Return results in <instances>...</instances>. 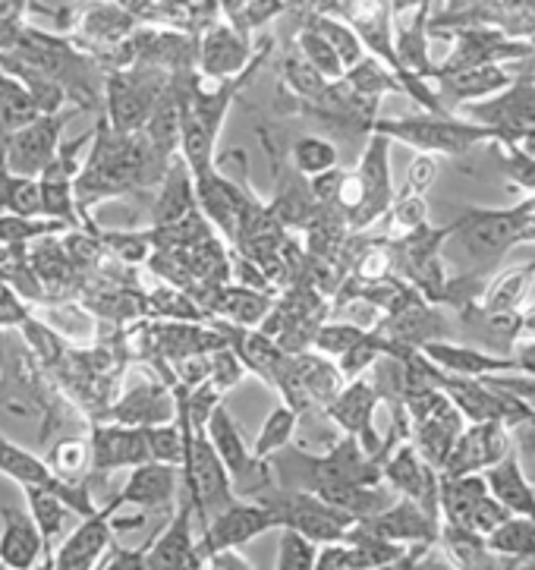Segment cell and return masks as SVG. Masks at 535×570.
Wrapping results in <instances>:
<instances>
[{"instance_id":"1","label":"cell","mask_w":535,"mask_h":570,"mask_svg":"<svg viewBox=\"0 0 535 570\" xmlns=\"http://www.w3.org/2000/svg\"><path fill=\"white\" fill-rule=\"evenodd\" d=\"M167 165L151 151L142 132H113L105 120L95 124L92 146L82 158L76 177V212L86 230L95 227V205L111 203L130 193H142L146 186H158Z\"/></svg>"},{"instance_id":"2","label":"cell","mask_w":535,"mask_h":570,"mask_svg":"<svg viewBox=\"0 0 535 570\" xmlns=\"http://www.w3.org/2000/svg\"><path fill=\"white\" fill-rule=\"evenodd\" d=\"M371 132L388 136L390 142L435 155V158H463L476 146L498 142V136L488 127H479L457 114H406V117H378Z\"/></svg>"},{"instance_id":"3","label":"cell","mask_w":535,"mask_h":570,"mask_svg":"<svg viewBox=\"0 0 535 570\" xmlns=\"http://www.w3.org/2000/svg\"><path fill=\"white\" fill-rule=\"evenodd\" d=\"M170 76L174 73L151 63H132L127 70H105V86H101L105 124L123 136L142 132L158 98L170 86Z\"/></svg>"},{"instance_id":"4","label":"cell","mask_w":535,"mask_h":570,"mask_svg":"<svg viewBox=\"0 0 535 570\" xmlns=\"http://www.w3.org/2000/svg\"><path fill=\"white\" fill-rule=\"evenodd\" d=\"M180 473H184V501L192 504V514L199 520V527H205L211 517L221 514L224 508H230L237 501L234 485H230V473L224 470L221 458L215 454L205 429L189 425L186 460Z\"/></svg>"},{"instance_id":"5","label":"cell","mask_w":535,"mask_h":570,"mask_svg":"<svg viewBox=\"0 0 535 570\" xmlns=\"http://www.w3.org/2000/svg\"><path fill=\"white\" fill-rule=\"evenodd\" d=\"M259 501L275 514L277 530H294V533L306 535L315 546L340 542L356 523L350 514L337 511L325 498L306 492V489H280V485H275Z\"/></svg>"},{"instance_id":"6","label":"cell","mask_w":535,"mask_h":570,"mask_svg":"<svg viewBox=\"0 0 535 570\" xmlns=\"http://www.w3.org/2000/svg\"><path fill=\"white\" fill-rule=\"evenodd\" d=\"M268 51H271V38H265L256 51L252 38L242 36L237 26H230L227 19H215L196 45V73L205 82H224L246 73L259 60H268Z\"/></svg>"},{"instance_id":"7","label":"cell","mask_w":535,"mask_h":570,"mask_svg":"<svg viewBox=\"0 0 535 570\" xmlns=\"http://www.w3.org/2000/svg\"><path fill=\"white\" fill-rule=\"evenodd\" d=\"M76 108L60 114H38L26 127L13 129L0 142V161L13 177H38L44 167L55 161L57 146L63 139V129L73 120Z\"/></svg>"},{"instance_id":"8","label":"cell","mask_w":535,"mask_h":570,"mask_svg":"<svg viewBox=\"0 0 535 570\" xmlns=\"http://www.w3.org/2000/svg\"><path fill=\"white\" fill-rule=\"evenodd\" d=\"M139 382H130L127 387L117 391L108 410H105V423H120V425H136V429H146V425H161L170 423L177 416V397H174V385L167 382L161 372L148 366H132Z\"/></svg>"},{"instance_id":"9","label":"cell","mask_w":535,"mask_h":570,"mask_svg":"<svg viewBox=\"0 0 535 570\" xmlns=\"http://www.w3.org/2000/svg\"><path fill=\"white\" fill-rule=\"evenodd\" d=\"M252 203H256V196L242 184H237L234 177H227L218 167V161H215V167L196 174V205H199V215L215 227V234L224 243H230V246L237 243L242 215L252 208Z\"/></svg>"},{"instance_id":"10","label":"cell","mask_w":535,"mask_h":570,"mask_svg":"<svg viewBox=\"0 0 535 570\" xmlns=\"http://www.w3.org/2000/svg\"><path fill=\"white\" fill-rule=\"evenodd\" d=\"M454 224V237L476 258L495 262L519 246L523 234V215L514 208H463V215Z\"/></svg>"},{"instance_id":"11","label":"cell","mask_w":535,"mask_h":570,"mask_svg":"<svg viewBox=\"0 0 535 570\" xmlns=\"http://www.w3.org/2000/svg\"><path fill=\"white\" fill-rule=\"evenodd\" d=\"M371 332H378L397 347L419 350L432 341H457L460 328L450 315L444 313V306H435L423 296H416L406 306H400L397 313L382 315Z\"/></svg>"},{"instance_id":"12","label":"cell","mask_w":535,"mask_h":570,"mask_svg":"<svg viewBox=\"0 0 535 570\" xmlns=\"http://www.w3.org/2000/svg\"><path fill=\"white\" fill-rule=\"evenodd\" d=\"M0 476H7L10 482H17L19 489H29V485H41V489H51L57 495L67 501V508L82 517H89L98 511V504H95L92 489H86V485H63V482H57L51 476V470H48V463L44 458H38L32 454L29 448H22V444L10 442L3 432H0Z\"/></svg>"},{"instance_id":"13","label":"cell","mask_w":535,"mask_h":570,"mask_svg":"<svg viewBox=\"0 0 535 570\" xmlns=\"http://www.w3.org/2000/svg\"><path fill=\"white\" fill-rule=\"evenodd\" d=\"M466 120L492 129L498 142H517L523 132L535 129V82L514 79L504 92L466 105Z\"/></svg>"},{"instance_id":"14","label":"cell","mask_w":535,"mask_h":570,"mask_svg":"<svg viewBox=\"0 0 535 570\" xmlns=\"http://www.w3.org/2000/svg\"><path fill=\"white\" fill-rule=\"evenodd\" d=\"M89 448H92V470L86 479V489L95 485H108V479L117 470H136L148 463V448L142 429L120 423H92L89 432Z\"/></svg>"},{"instance_id":"15","label":"cell","mask_w":535,"mask_h":570,"mask_svg":"<svg viewBox=\"0 0 535 570\" xmlns=\"http://www.w3.org/2000/svg\"><path fill=\"white\" fill-rule=\"evenodd\" d=\"M390 142L388 136H378L371 132L369 142L359 155V165L353 167L356 177L363 180V189H366V203L363 208L353 215L347 227L353 234H366L371 224H378L385 215H388L390 203H394V180H390Z\"/></svg>"},{"instance_id":"16","label":"cell","mask_w":535,"mask_h":570,"mask_svg":"<svg viewBox=\"0 0 535 570\" xmlns=\"http://www.w3.org/2000/svg\"><path fill=\"white\" fill-rule=\"evenodd\" d=\"M382 482L388 485L397 498H409L423 508L425 514H432L435 520H442L438 511V485H442V473L432 470L416 448L409 444V439L397 442L388 451V458L382 463Z\"/></svg>"},{"instance_id":"17","label":"cell","mask_w":535,"mask_h":570,"mask_svg":"<svg viewBox=\"0 0 535 570\" xmlns=\"http://www.w3.org/2000/svg\"><path fill=\"white\" fill-rule=\"evenodd\" d=\"M123 501L120 495H111L105 501V508H98L95 514L82 517L73 533H67L60 539L57 552L51 554V570H95L98 561L108 554L113 546L111 514L120 508Z\"/></svg>"},{"instance_id":"18","label":"cell","mask_w":535,"mask_h":570,"mask_svg":"<svg viewBox=\"0 0 535 570\" xmlns=\"http://www.w3.org/2000/svg\"><path fill=\"white\" fill-rule=\"evenodd\" d=\"M275 514L261 504V501H242L237 498L230 508H224L221 514H215L199 533V554L221 552V549H242L252 539L271 533Z\"/></svg>"},{"instance_id":"19","label":"cell","mask_w":535,"mask_h":570,"mask_svg":"<svg viewBox=\"0 0 535 570\" xmlns=\"http://www.w3.org/2000/svg\"><path fill=\"white\" fill-rule=\"evenodd\" d=\"M514 448V439L504 423H466L457 442L450 448V458L444 463L442 476H469L485 473Z\"/></svg>"},{"instance_id":"20","label":"cell","mask_w":535,"mask_h":570,"mask_svg":"<svg viewBox=\"0 0 535 570\" xmlns=\"http://www.w3.org/2000/svg\"><path fill=\"white\" fill-rule=\"evenodd\" d=\"M196 514L192 504L180 501L167 523L151 535L148 561L155 570H202L205 558L199 554V535H196Z\"/></svg>"},{"instance_id":"21","label":"cell","mask_w":535,"mask_h":570,"mask_svg":"<svg viewBox=\"0 0 535 570\" xmlns=\"http://www.w3.org/2000/svg\"><path fill=\"white\" fill-rule=\"evenodd\" d=\"M184 492V473L180 466H167L148 460L142 466L130 470V479L117 492L127 508H142V511H165L174 514V501Z\"/></svg>"},{"instance_id":"22","label":"cell","mask_w":535,"mask_h":570,"mask_svg":"<svg viewBox=\"0 0 535 570\" xmlns=\"http://www.w3.org/2000/svg\"><path fill=\"white\" fill-rule=\"evenodd\" d=\"M425 360L435 368H442L447 375H466V379H492L504 372H517V356H501L488 350L460 344V341H432L419 347Z\"/></svg>"},{"instance_id":"23","label":"cell","mask_w":535,"mask_h":570,"mask_svg":"<svg viewBox=\"0 0 535 570\" xmlns=\"http://www.w3.org/2000/svg\"><path fill=\"white\" fill-rule=\"evenodd\" d=\"M369 533L382 535L388 542L397 546H435L438 542V530H442V520H435L432 514H425L423 508L409 498H397L390 508H385L382 514L369 517V520H359Z\"/></svg>"},{"instance_id":"24","label":"cell","mask_w":535,"mask_h":570,"mask_svg":"<svg viewBox=\"0 0 535 570\" xmlns=\"http://www.w3.org/2000/svg\"><path fill=\"white\" fill-rule=\"evenodd\" d=\"M514 82L511 67L501 63H485V67H469V70H454V73H435V89L447 111H457L466 105L485 101L492 95L504 92Z\"/></svg>"},{"instance_id":"25","label":"cell","mask_w":535,"mask_h":570,"mask_svg":"<svg viewBox=\"0 0 535 570\" xmlns=\"http://www.w3.org/2000/svg\"><path fill=\"white\" fill-rule=\"evenodd\" d=\"M44 561L51 558H48V546L38 533L32 514L17 504H3L0 508V564L13 570H32Z\"/></svg>"},{"instance_id":"26","label":"cell","mask_w":535,"mask_h":570,"mask_svg":"<svg viewBox=\"0 0 535 570\" xmlns=\"http://www.w3.org/2000/svg\"><path fill=\"white\" fill-rule=\"evenodd\" d=\"M196 212H199V205H196V177L186 167L184 158L177 155L167 165L165 177L158 180V199L151 205V227H167V224L184 222Z\"/></svg>"},{"instance_id":"27","label":"cell","mask_w":535,"mask_h":570,"mask_svg":"<svg viewBox=\"0 0 535 570\" xmlns=\"http://www.w3.org/2000/svg\"><path fill=\"white\" fill-rule=\"evenodd\" d=\"M482 476H485V485H488V495L495 498L501 508H507V514L533 517L535 520V489L523 473L519 454L514 448L492 470H485Z\"/></svg>"},{"instance_id":"28","label":"cell","mask_w":535,"mask_h":570,"mask_svg":"<svg viewBox=\"0 0 535 570\" xmlns=\"http://www.w3.org/2000/svg\"><path fill=\"white\" fill-rule=\"evenodd\" d=\"M463 429H466V420L457 413V406L450 404L438 416H432V420L409 423V444L416 448V454L432 470L442 473L444 463L450 458V448H454V442H457V435H460Z\"/></svg>"},{"instance_id":"29","label":"cell","mask_w":535,"mask_h":570,"mask_svg":"<svg viewBox=\"0 0 535 570\" xmlns=\"http://www.w3.org/2000/svg\"><path fill=\"white\" fill-rule=\"evenodd\" d=\"M535 287V258L514 265L498 277L485 281L479 296V306L485 313H519Z\"/></svg>"},{"instance_id":"30","label":"cell","mask_w":535,"mask_h":570,"mask_svg":"<svg viewBox=\"0 0 535 570\" xmlns=\"http://www.w3.org/2000/svg\"><path fill=\"white\" fill-rule=\"evenodd\" d=\"M26 492V501H29V514L36 520L38 533L44 539V546H48V558L55 554V542L57 539H63L67 533V520H70V508H67V501L51 492V489H41V485H29V489H22Z\"/></svg>"},{"instance_id":"31","label":"cell","mask_w":535,"mask_h":570,"mask_svg":"<svg viewBox=\"0 0 535 570\" xmlns=\"http://www.w3.org/2000/svg\"><path fill=\"white\" fill-rule=\"evenodd\" d=\"M0 284L17 291L29 306L48 303V294L29 265V246H0Z\"/></svg>"},{"instance_id":"32","label":"cell","mask_w":535,"mask_h":570,"mask_svg":"<svg viewBox=\"0 0 535 570\" xmlns=\"http://www.w3.org/2000/svg\"><path fill=\"white\" fill-rule=\"evenodd\" d=\"M44 463L51 470V476L63 485H86L89 470H92V448L89 439H63L57 442L48 454Z\"/></svg>"},{"instance_id":"33","label":"cell","mask_w":535,"mask_h":570,"mask_svg":"<svg viewBox=\"0 0 535 570\" xmlns=\"http://www.w3.org/2000/svg\"><path fill=\"white\" fill-rule=\"evenodd\" d=\"M485 546L495 558L535 561V520L533 517H507L498 530L485 535Z\"/></svg>"},{"instance_id":"34","label":"cell","mask_w":535,"mask_h":570,"mask_svg":"<svg viewBox=\"0 0 535 570\" xmlns=\"http://www.w3.org/2000/svg\"><path fill=\"white\" fill-rule=\"evenodd\" d=\"M306 26H313L315 32L331 45L334 55L340 57V63H344V73L350 70L353 63H359V60L366 57V45H363V38L356 36V29H353L350 22H347L344 17L309 13V17H306Z\"/></svg>"},{"instance_id":"35","label":"cell","mask_w":535,"mask_h":570,"mask_svg":"<svg viewBox=\"0 0 535 570\" xmlns=\"http://www.w3.org/2000/svg\"><path fill=\"white\" fill-rule=\"evenodd\" d=\"M296 429H299V413H296L290 404H280L265 416V423H261L259 435H256V444H252V458L259 460H271L277 458L284 448H290L294 444Z\"/></svg>"},{"instance_id":"36","label":"cell","mask_w":535,"mask_h":570,"mask_svg":"<svg viewBox=\"0 0 535 570\" xmlns=\"http://www.w3.org/2000/svg\"><path fill=\"white\" fill-rule=\"evenodd\" d=\"M344 82H347L356 95L375 98V101H382V98L390 92H400V79H397V73L390 70L388 63H382L378 57L371 55L363 57L359 63H353L350 70L344 73Z\"/></svg>"},{"instance_id":"37","label":"cell","mask_w":535,"mask_h":570,"mask_svg":"<svg viewBox=\"0 0 535 570\" xmlns=\"http://www.w3.org/2000/svg\"><path fill=\"white\" fill-rule=\"evenodd\" d=\"M95 237L101 243L108 262H117V265L139 268L151 256V239H148L146 230H105V227H95Z\"/></svg>"},{"instance_id":"38","label":"cell","mask_w":535,"mask_h":570,"mask_svg":"<svg viewBox=\"0 0 535 570\" xmlns=\"http://www.w3.org/2000/svg\"><path fill=\"white\" fill-rule=\"evenodd\" d=\"M290 167L299 177H318L331 167H340V151L325 136H299L290 146Z\"/></svg>"},{"instance_id":"39","label":"cell","mask_w":535,"mask_h":570,"mask_svg":"<svg viewBox=\"0 0 535 570\" xmlns=\"http://www.w3.org/2000/svg\"><path fill=\"white\" fill-rule=\"evenodd\" d=\"M67 230H73V227L55 222V218H22V215L0 212V246H29L36 239L57 237Z\"/></svg>"},{"instance_id":"40","label":"cell","mask_w":535,"mask_h":570,"mask_svg":"<svg viewBox=\"0 0 535 570\" xmlns=\"http://www.w3.org/2000/svg\"><path fill=\"white\" fill-rule=\"evenodd\" d=\"M296 55L303 57L306 63H313L318 73L325 76L328 82H337V79H344V63H340V57L334 55V48L325 41V38L315 32L313 26H299L296 29V41H294Z\"/></svg>"},{"instance_id":"41","label":"cell","mask_w":535,"mask_h":570,"mask_svg":"<svg viewBox=\"0 0 535 570\" xmlns=\"http://www.w3.org/2000/svg\"><path fill=\"white\" fill-rule=\"evenodd\" d=\"M363 337H366V328H359L350 318H325L313 337V350L337 363V360H340L347 350L356 347Z\"/></svg>"},{"instance_id":"42","label":"cell","mask_w":535,"mask_h":570,"mask_svg":"<svg viewBox=\"0 0 535 570\" xmlns=\"http://www.w3.org/2000/svg\"><path fill=\"white\" fill-rule=\"evenodd\" d=\"M385 218H388V237L385 239H400L428 224V203H425V196L394 193V203Z\"/></svg>"},{"instance_id":"43","label":"cell","mask_w":535,"mask_h":570,"mask_svg":"<svg viewBox=\"0 0 535 570\" xmlns=\"http://www.w3.org/2000/svg\"><path fill=\"white\" fill-rule=\"evenodd\" d=\"M492 29L507 38L529 41L535 36V0H504L492 10Z\"/></svg>"},{"instance_id":"44","label":"cell","mask_w":535,"mask_h":570,"mask_svg":"<svg viewBox=\"0 0 535 570\" xmlns=\"http://www.w3.org/2000/svg\"><path fill=\"white\" fill-rule=\"evenodd\" d=\"M315 561H318L315 542L294 533V530H280L275 570H315Z\"/></svg>"},{"instance_id":"45","label":"cell","mask_w":535,"mask_h":570,"mask_svg":"<svg viewBox=\"0 0 535 570\" xmlns=\"http://www.w3.org/2000/svg\"><path fill=\"white\" fill-rule=\"evenodd\" d=\"M501 151V170H504V180L523 189L526 196L535 193V161L529 155H523L514 142H492Z\"/></svg>"},{"instance_id":"46","label":"cell","mask_w":535,"mask_h":570,"mask_svg":"<svg viewBox=\"0 0 535 570\" xmlns=\"http://www.w3.org/2000/svg\"><path fill=\"white\" fill-rule=\"evenodd\" d=\"M7 212H10V215H22V218H44V203H41L38 177H13V174H10Z\"/></svg>"},{"instance_id":"47","label":"cell","mask_w":535,"mask_h":570,"mask_svg":"<svg viewBox=\"0 0 535 570\" xmlns=\"http://www.w3.org/2000/svg\"><path fill=\"white\" fill-rule=\"evenodd\" d=\"M284 13V0H242V7L234 13V17H227L230 26H237L242 36L252 38V32H259L265 29L271 19H277Z\"/></svg>"},{"instance_id":"48","label":"cell","mask_w":535,"mask_h":570,"mask_svg":"<svg viewBox=\"0 0 535 570\" xmlns=\"http://www.w3.org/2000/svg\"><path fill=\"white\" fill-rule=\"evenodd\" d=\"M246 375H249V372H246V366L240 363V356L230 347H221L211 353V375H208V385L218 387L221 394L234 391Z\"/></svg>"},{"instance_id":"49","label":"cell","mask_w":535,"mask_h":570,"mask_svg":"<svg viewBox=\"0 0 535 570\" xmlns=\"http://www.w3.org/2000/svg\"><path fill=\"white\" fill-rule=\"evenodd\" d=\"M435 177H438V158H435V155H425V151H416V158L406 167L404 189H397V193L425 196L428 186L435 184Z\"/></svg>"},{"instance_id":"50","label":"cell","mask_w":535,"mask_h":570,"mask_svg":"<svg viewBox=\"0 0 535 570\" xmlns=\"http://www.w3.org/2000/svg\"><path fill=\"white\" fill-rule=\"evenodd\" d=\"M29 315V303L7 284H0V332H17Z\"/></svg>"},{"instance_id":"51","label":"cell","mask_w":535,"mask_h":570,"mask_svg":"<svg viewBox=\"0 0 535 570\" xmlns=\"http://www.w3.org/2000/svg\"><path fill=\"white\" fill-rule=\"evenodd\" d=\"M340 174L344 167H331L318 177H309V189H313L315 203L318 205H334V193H337V184H340Z\"/></svg>"},{"instance_id":"52","label":"cell","mask_w":535,"mask_h":570,"mask_svg":"<svg viewBox=\"0 0 535 570\" xmlns=\"http://www.w3.org/2000/svg\"><path fill=\"white\" fill-rule=\"evenodd\" d=\"M202 570H252V564L240 549H221V552L205 554Z\"/></svg>"},{"instance_id":"53","label":"cell","mask_w":535,"mask_h":570,"mask_svg":"<svg viewBox=\"0 0 535 570\" xmlns=\"http://www.w3.org/2000/svg\"><path fill=\"white\" fill-rule=\"evenodd\" d=\"M514 356H517V372L519 375H526V379H535V341H526V344H519L514 350Z\"/></svg>"},{"instance_id":"54","label":"cell","mask_w":535,"mask_h":570,"mask_svg":"<svg viewBox=\"0 0 535 570\" xmlns=\"http://www.w3.org/2000/svg\"><path fill=\"white\" fill-rule=\"evenodd\" d=\"M514 146H517L519 151H523V155H529V158H533V161H535V129H529V132H523L517 142H514Z\"/></svg>"},{"instance_id":"55","label":"cell","mask_w":535,"mask_h":570,"mask_svg":"<svg viewBox=\"0 0 535 570\" xmlns=\"http://www.w3.org/2000/svg\"><path fill=\"white\" fill-rule=\"evenodd\" d=\"M523 337H533L535 341V303H529L523 309Z\"/></svg>"},{"instance_id":"56","label":"cell","mask_w":535,"mask_h":570,"mask_svg":"<svg viewBox=\"0 0 535 570\" xmlns=\"http://www.w3.org/2000/svg\"><path fill=\"white\" fill-rule=\"evenodd\" d=\"M0 570H13V568H7V564H0ZM32 570H51V561H44V564H38V568Z\"/></svg>"},{"instance_id":"57","label":"cell","mask_w":535,"mask_h":570,"mask_svg":"<svg viewBox=\"0 0 535 570\" xmlns=\"http://www.w3.org/2000/svg\"><path fill=\"white\" fill-rule=\"evenodd\" d=\"M0 356H3V332H0ZM0 379H3V372H0Z\"/></svg>"}]
</instances>
